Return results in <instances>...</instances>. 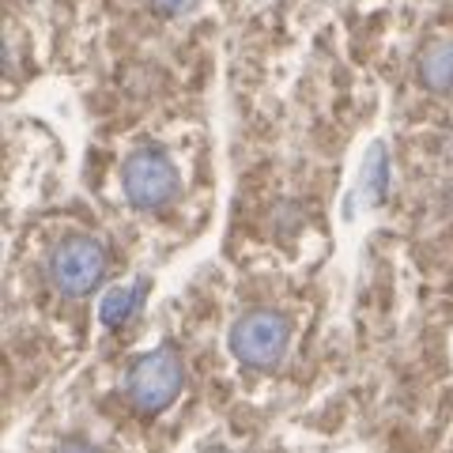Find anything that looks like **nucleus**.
Here are the masks:
<instances>
[{
	"instance_id": "nucleus-1",
	"label": "nucleus",
	"mask_w": 453,
	"mask_h": 453,
	"mask_svg": "<svg viewBox=\"0 0 453 453\" xmlns=\"http://www.w3.org/2000/svg\"><path fill=\"white\" fill-rule=\"evenodd\" d=\"M291 348V325L288 318L273 314V310H253V314L238 318L231 329V351L238 363L257 366V371H268V366L283 363Z\"/></svg>"
},
{
	"instance_id": "nucleus-2",
	"label": "nucleus",
	"mask_w": 453,
	"mask_h": 453,
	"mask_svg": "<svg viewBox=\"0 0 453 453\" xmlns=\"http://www.w3.org/2000/svg\"><path fill=\"white\" fill-rule=\"evenodd\" d=\"M121 189L133 208L159 211L178 196V170L155 148H140L121 163Z\"/></svg>"
},
{
	"instance_id": "nucleus-3",
	"label": "nucleus",
	"mask_w": 453,
	"mask_h": 453,
	"mask_svg": "<svg viewBox=\"0 0 453 453\" xmlns=\"http://www.w3.org/2000/svg\"><path fill=\"white\" fill-rule=\"evenodd\" d=\"M46 273L61 295H88V291H95V283L106 273V253L95 238L73 234L53 246Z\"/></svg>"
},
{
	"instance_id": "nucleus-4",
	"label": "nucleus",
	"mask_w": 453,
	"mask_h": 453,
	"mask_svg": "<svg viewBox=\"0 0 453 453\" xmlns=\"http://www.w3.org/2000/svg\"><path fill=\"white\" fill-rule=\"evenodd\" d=\"M181 393V366L170 351H148L129 371V401L140 412H163Z\"/></svg>"
},
{
	"instance_id": "nucleus-5",
	"label": "nucleus",
	"mask_w": 453,
	"mask_h": 453,
	"mask_svg": "<svg viewBox=\"0 0 453 453\" xmlns=\"http://www.w3.org/2000/svg\"><path fill=\"white\" fill-rule=\"evenodd\" d=\"M419 80L427 91L453 95V38L427 46V53L419 57Z\"/></svg>"
},
{
	"instance_id": "nucleus-6",
	"label": "nucleus",
	"mask_w": 453,
	"mask_h": 453,
	"mask_svg": "<svg viewBox=\"0 0 453 453\" xmlns=\"http://www.w3.org/2000/svg\"><path fill=\"white\" fill-rule=\"evenodd\" d=\"M144 303V283H133V288H113L103 303H98V321L106 329H121L125 321H133V314Z\"/></svg>"
},
{
	"instance_id": "nucleus-7",
	"label": "nucleus",
	"mask_w": 453,
	"mask_h": 453,
	"mask_svg": "<svg viewBox=\"0 0 453 453\" xmlns=\"http://www.w3.org/2000/svg\"><path fill=\"white\" fill-rule=\"evenodd\" d=\"M386 186H389V159H386V148L374 144L371 155H366V170H363V193L366 201H381L386 196Z\"/></svg>"
},
{
	"instance_id": "nucleus-8",
	"label": "nucleus",
	"mask_w": 453,
	"mask_h": 453,
	"mask_svg": "<svg viewBox=\"0 0 453 453\" xmlns=\"http://www.w3.org/2000/svg\"><path fill=\"white\" fill-rule=\"evenodd\" d=\"M196 0H151V8H159L163 16H186Z\"/></svg>"
},
{
	"instance_id": "nucleus-9",
	"label": "nucleus",
	"mask_w": 453,
	"mask_h": 453,
	"mask_svg": "<svg viewBox=\"0 0 453 453\" xmlns=\"http://www.w3.org/2000/svg\"><path fill=\"white\" fill-rule=\"evenodd\" d=\"M57 453H95V449L83 442H65V446H57Z\"/></svg>"
},
{
	"instance_id": "nucleus-10",
	"label": "nucleus",
	"mask_w": 453,
	"mask_h": 453,
	"mask_svg": "<svg viewBox=\"0 0 453 453\" xmlns=\"http://www.w3.org/2000/svg\"><path fill=\"white\" fill-rule=\"evenodd\" d=\"M216 453H231V449H216Z\"/></svg>"
}]
</instances>
